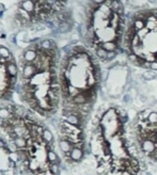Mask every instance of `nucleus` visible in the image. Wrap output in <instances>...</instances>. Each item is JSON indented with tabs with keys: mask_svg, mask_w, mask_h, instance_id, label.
<instances>
[{
	"mask_svg": "<svg viewBox=\"0 0 157 175\" xmlns=\"http://www.w3.org/2000/svg\"><path fill=\"white\" fill-rule=\"evenodd\" d=\"M131 95L130 93H126L125 95L123 96V101L125 104H130L131 103V100H133V97H131Z\"/></svg>",
	"mask_w": 157,
	"mask_h": 175,
	"instance_id": "dca6fc26",
	"label": "nucleus"
},
{
	"mask_svg": "<svg viewBox=\"0 0 157 175\" xmlns=\"http://www.w3.org/2000/svg\"><path fill=\"white\" fill-rule=\"evenodd\" d=\"M14 167V160L10 154L9 149L6 148L0 140V175H6Z\"/></svg>",
	"mask_w": 157,
	"mask_h": 175,
	"instance_id": "39448f33",
	"label": "nucleus"
},
{
	"mask_svg": "<svg viewBox=\"0 0 157 175\" xmlns=\"http://www.w3.org/2000/svg\"><path fill=\"white\" fill-rule=\"evenodd\" d=\"M150 158H151V159H153V160L157 161V148H156L155 151H154L152 154H150Z\"/></svg>",
	"mask_w": 157,
	"mask_h": 175,
	"instance_id": "a211bd4d",
	"label": "nucleus"
},
{
	"mask_svg": "<svg viewBox=\"0 0 157 175\" xmlns=\"http://www.w3.org/2000/svg\"><path fill=\"white\" fill-rule=\"evenodd\" d=\"M145 123L149 125H157V111H152Z\"/></svg>",
	"mask_w": 157,
	"mask_h": 175,
	"instance_id": "9d476101",
	"label": "nucleus"
},
{
	"mask_svg": "<svg viewBox=\"0 0 157 175\" xmlns=\"http://www.w3.org/2000/svg\"><path fill=\"white\" fill-rule=\"evenodd\" d=\"M95 51V56L97 58H100V59H103V60H106V57H107V50H105L103 47H98L96 48L94 50Z\"/></svg>",
	"mask_w": 157,
	"mask_h": 175,
	"instance_id": "9b49d317",
	"label": "nucleus"
},
{
	"mask_svg": "<svg viewBox=\"0 0 157 175\" xmlns=\"http://www.w3.org/2000/svg\"><path fill=\"white\" fill-rule=\"evenodd\" d=\"M121 175H133V174L130 173V172L126 171V170H125V171H122V172H121Z\"/></svg>",
	"mask_w": 157,
	"mask_h": 175,
	"instance_id": "aec40b11",
	"label": "nucleus"
},
{
	"mask_svg": "<svg viewBox=\"0 0 157 175\" xmlns=\"http://www.w3.org/2000/svg\"><path fill=\"white\" fill-rule=\"evenodd\" d=\"M112 2H113V0H105V2L104 3L106 4V6H108V7H111V4H112Z\"/></svg>",
	"mask_w": 157,
	"mask_h": 175,
	"instance_id": "6ab92c4d",
	"label": "nucleus"
},
{
	"mask_svg": "<svg viewBox=\"0 0 157 175\" xmlns=\"http://www.w3.org/2000/svg\"><path fill=\"white\" fill-rule=\"evenodd\" d=\"M18 79V62L6 45L0 44V101L12 95Z\"/></svg>",
	"mask_w": 157,
	"mask_h": 175,
	"instance_id": "20e7f679",
	"label": "nucleus"
},
{
	"mask_svg": "<svg viewBox=\"0 0 157 175\" xmlns=\"http://www.w3.org/2000/svg\"><path fill=\"white\" fill-rule=\"evenodd\" d=\"M116 56H118V52H116V51H108L107 52V57H106V61L115 60Z\"/></svg>",
	"mask_w": 157,
	"mask_h": 175,
	"instance_id": "4468645a",
	"label": "nucleus"
},
{
	"mask_svg": "<svg viewBox=\"0 0 157 175\" xmlns=\"http://www.w3.org/2000/svg\"><path fill=\"white\" fill-rule=\"evenodd\" d=\"M122 7H123V4L120 2V0H118V1H116V0H113V2H112V4H111L110 9L112 10L113 12H118L119 9H121Z\"/></svg>",
	"mask_w": 157,
	"mask_h": 175,
	"instance_id": "ddd939ff",
	"label": "nucleus"
},
{
	"mask_svg": "<svg viewBox=\"0 0 157 175\" xmlns=\"http://www.w3.org/2000/svg\"><path fill=\"white\" fill-rule=\"evenodd\" d=\"M133 26L137 30V32L142 30L143 28H145V22L142 19H135L133 17Z\"/></svg>",
	"mask_w": 157,
	"mask_h": 175,
	"instance_id": "6e6552de",
	"label": "nucleus"
},
{
	"mask_svg": "<svg viewBox=\"0 0 157 175\" xmlns=\"http://www.w3.org/2000/svg\"><path fill=\"white\" fill-rule=\"evenodd\" d=\"M42 133V128L37 125L28 124L24 141L27 166L34 175H56L58 167L54 162L57 161V156L50 151L49 141L43 137Z\"/></svg>",
	"mask_w": 157,
	"mask_h": 175,
	"instance_id": "f03ea898",
	"label": "nucleus"
},
{
	"mask_svg": "<svg viewBox=\"0 0 157 175\" xmlns=\"http://www.w3.org/2000/svg\"><path fill=\"white\" fill-rule=\"evenodd\" d=\"M156 77H157L156 72H154V70H146L142 75V79L144 80H154L156 79Z\"/></svg>",
	"mask_w": 157,
	"mask_h": 175,
	"instance_id": "f8f14e48",
	"label": "nucleus"
},
{
	"mask_svg": "<svg viewBox=\"0 0 157 175\" xmlns=\"http://www.w3.org/2000/svg\"><path fill=\"white\" fill-rule=\"evenodd\" d=\"M67 0H19L15 22L19 27H31L60 16Z\"/></svg>",
	"mask_w": 157,
	"mask_h": 175,
	"instance_id": "7ed1b4c3",
	"label": "nucleus"
},
{
	"mask_svg": "<svg viewBox=\"0 0 157 175\" xmlns=\"http://www.w3.org/2000/svg\"><path fill=\"white\" fill-rule=\"evenodd\" d=\"M59 58L57 43L44 39L28 45L17 59L22 100L42 114H52L59 107Z\"/></svg>",
	"mask_w": 157,
	"mask_h": 175,
	"instance_id": "f257e3e1",
	"label": "nucleus"
},
{
	"mask_svg": "<svg viewBox=\"0 0 157 175\" xmlns=\"http://www.w3.org/2000/svg\"><path fill=\"white\" fill-rule=\"evenodd\" d=\"M151 112H152L151 109H145V110L141 111V112L138 114V116H137V118H138V120H139V122H145L146 120H148L149 115L151 114Z\"/></svg>",
	"mask_w": 157,
	"mask_h": 175,
	"instance_id": "1a4fd4ad",
	"label": "nucleus"
},
{
	"mask_svg": "<svg viewBox=\"0 0 157 175\" xmlns=\"http://www.w3.org/2000/svg\"><path fill=\"white\" fill-rule=\"evenodd\" d=\"M98 47H103L104 49L107 50V51H115L116 48H118V45H116L115 41H108V42L101 43V44L98 45Z\"/></svg>",
	"mask_w": 157,
	"mask_h": 175,
	"instance_id": "0eeeda50",
	"label": "nucleus"
},
{
	"mask_svg": "<svg viewBox=\"0 0 157 175\" xmlns=\"http://www.w3.org/2000/svg\"><path fill=\"white\" fill-rule=\"evenodd\" d=\"M140 148L143 153L149 154V155H150V154H152L157 148H156V142L154 140H152V139H149V138L142 139L140 142Z\"/></svg>",
	"mask_w": 157,
	"mask_h": 175,
	"instance_id": "423d86ee",
	"label": "nucleus"
},
{
	"mask_svg": "<svg viewBox=\"0 0 157 175\" xmlns=\"http://www.w3.org/2000/svg\"><path fill=\"white\" fill-rule=\"evenodd\" d=\"M94 2H96V3H98V4H102L105 2V0H93Z\"/></svg>",
	"mask_w": 157,
	"mask_h": 175,
	"instance_id": "412c9836",
	"label": "nucleus"
},
{
	"mask_svg": "<svg viewBox=\"0 0 157 175\" xmlns=\"http://www.w3.org/2000/svg\"><path fill=\"white\" fill-rule=\"evenodd\" d=\"M148 2H150V3H155L156 0H148Z\"/></svg>",
	"mask_w": 157,
	"mask_h": 175,
	"instance_id": "4be33fe9",
	"label": "nucleus"
},
{
	"mask_svg": "<svg viewBox=\"0 0 157 175\" xmlns=\"http://www.w3.org/2000/svg\"><path fill=\"white\" fill-rule=\"evenodd\" d=\"M138 56L135 54H130L127 56V59L130 63H134V64H137V61H138Z\"/></svg>",
	"mask_w": 157,
	"mask_h": 175,
	"instance_id": "2eb2a0df",
	"label": "nucleus"
},
{
	"mask_svg": "<svg viewBox=\"0 0 157 175\" xmlns=\"http://www.w3.org/2000/svg\"><path fill=\"white\" fill-rule=\"evenodd\" d=\"M150 70H154V72H157V60L154 61V62H151V65H150Z\"/></svg>",
	"mask_w": 157,
	"mask_h": 175,
	"instance_id": "f3484780",
	"label": "nucleus"
}]
</instances>
